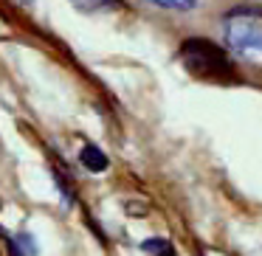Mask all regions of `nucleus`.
<instances>
[{
  "label": "nucleus",
  "instance_id": "nucleus-2",
  "mask_svg": "<svg viewBox=\"0 0 262 256\" xmlns=\"http://www.w3.org/2000/svg\"><path fill=\"white\" fill-rule=\"evenodd\" d=\"M226 40L248 62H262V26L251 17H226Z\"/></svg>",
  "mask_w": 262,
  "mask_h": 256
},
{
  "label": "nucleus",
  "instance_id": "nucleus-1",
  "mask_svg": "<svg viewBox=\"0 0 262 256\" xmlns=\"http://www.w3.org/2000/svg\"><path fill=\"white\" fill-rule=\"evenodd\" d=\"M183 65L189 74L200 79H234V68L223 48H217L209 40H186L181 48Z\"/></svg>",
  "mask_w": 262,
  "mask_h": 256
},
{
  "label": "nucleus",
  "instance_id": "nucleus-3",
  "mask_svg": "<svg viewBox=\"0 0 262 256\" xmlns=\"http://www.w3.org/2000/svg\"><path fill=\"white\" fill-rule=\"evenodd\" d=\"M79 160H82V166L91 169V172H104L107 169V155H104L99 147H93V144H88V147L82 149Z\"/></svg>",
  "mask_w": 262,
  "mask_h": 256
},
{
  "label": "nucleus",
  "instance_id": "nucleus-4",
  "mask_svg": "<svg viewBox=\"0 0 262 256\" xmlns=\"http://www.w3.org/2000/svg\"><path fill=\"white\" fill-rule=\"evenodd\" d=\"M141 250L149 256H175V250H172V245L166 242V239L155 237V239H144L141 242Z\"/></svg>",
  "mask_w": 262,
  "mask_h": 256
},
{
  "label": "nucleus",
  "instance_id": "nucleus-5",
  "mask_svg": "<svg viewBox=\"0 0 262 256\" xmlns=\"http://www.w3.org/2000/svg\"><path fill=\"white\" fill-rule=\"evenodd\" d=\"M161 9H181V12H189V9H194L192 0H158Z\"/></svg>",
  "mask_w": 262,
  "mask_h": 256
}]
</instances>
